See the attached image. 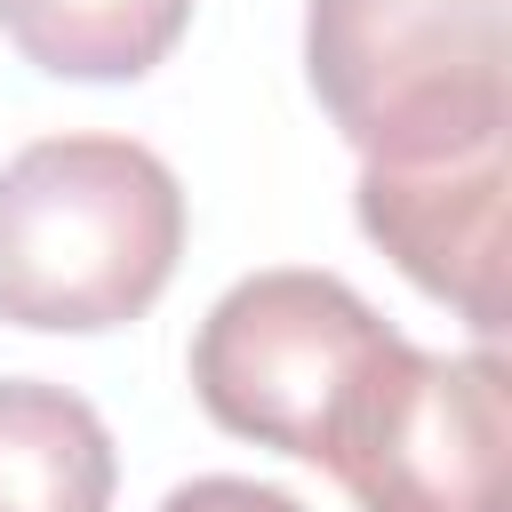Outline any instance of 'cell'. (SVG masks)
<instances>
[{
	"mask_svg": "<svg viewBox=\"0 0 512 512\" xmlns=\"http://www.w3.org/2000/svg\"><path fill=\"white\" fill-rule=\"evenodd\" d=\"M184 184L136 136H40L0 168V320L104 336L160 304Z\"/></svg>",
	"mask_w": 512,
	"mask_h": 512,
	"instance_id": "6da1fadb",
	"label": "cell"
},
{
	"mask_svg": "<svg viewBox=\"0 0 512 512\" xmlns=\"http://www.w3.org/2000/svg\"><path fill=\"white\" fill-rule=\"evenodd\" d=\"M512 0H304V80L360 168L512 136Z\"/></svg>",
	"mask_w": 512,
	"mask_h": 512,
	"instance_id": "7a4b0ae2",
	"label": "cell"
},
{
	"mask_svg": "<svg viewBox=\"0 0 512 512\" xmlns=\"http://www.w3.org/2000/svg\"><path fill=\"white\" fill-rule=\"evenodd\" d=\"M408 336L336 272L272 264L232 280L192 336V392L232 440L328 464L376 368Z\"/></svg>",
	"mask_w": 512,
	"mask_h": 512,
	"instance_id": "3957f363",
	"label": "cell"
},
{
	"mask_svg": "<svg viewBox=\"0 0 512 512\" xmlns=\"http://www.w3.org/2000/svg\"><path fill=\"white\" fill-rule=\"evenodd\" d=\"M360 512H512V368L400 344L328 448Z\"/></svg>",
	"mask_w": 512,
	"mask_h": 512,
	"instance_id": "277c9868",
	"label": "cell"
},
{
	"mask_svg": "<svg viewBox=\"0 0 512 512\" xmlns=\"http://www.w3.org/2000/svg\"><path fill=\"white\" fill-rule=\"evenodd\" d=\"M504 192L512 160L504 144L360 168V232L448 312H464L480 336L504 328Z\"/></svg>",
	"mask_w": 512,
	"mask_h": 512,
	"instance_id": "5b68a950",
	"label": "cell"
},
{
	"mask_svg": "<svg viewBox=\"0 0 512 512\" xmlns=\"http://www.w3.org/2000/svg\"><path fill=\"white\" fill-rule=\"evenodd\" d=\"M120 456L104 416L48 376H0V512H112Z\"/></svg>",
	"mask_w": 512,
	"mask_h": 512,
	"instance_id": "8992f818",
	"label": "cell"
},
{
	"mask_svg": "<svg viewBox=\"0 0 512 512\" xmlns=\"http://www.w3.org/2000/svg\"><path fill=\"white\" fill-rule=\"evenodd\" d=\"M192 24V0H0V32L48 80H144Z\"/></svg>",
	"mask_w": 512,
	"mask_h": 512,
	"instance_id": "52a82bcc",
	"label": "cell"
},
{
	"mask_svg": "<svg viewBox=\"0 0 512 512\" xmlns=\"http://www.w3.org/2000/svg\"><path fill=\"white\" fill-rule=\"evenodd\" d=\"M160 512H304L288 488H264V480H240V472H200L184 488L160 496Z\"/></svg>",
	"mask_w": 512,
	"mask_h": 512,
	"instance_id": "ba28073f",
	"label": "cell"
}]
</instances>
